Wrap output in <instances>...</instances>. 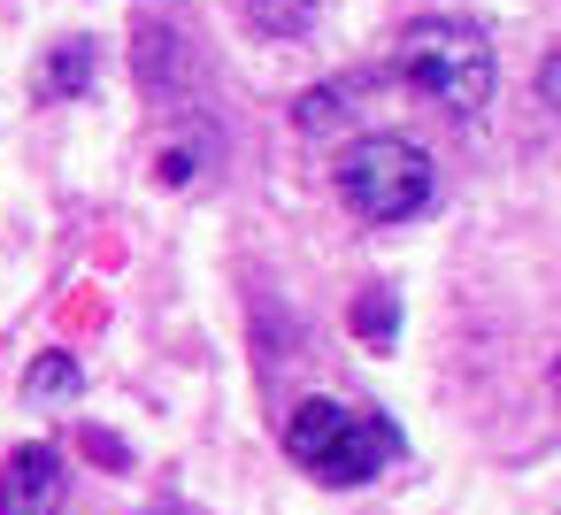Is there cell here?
<instances>
[{
    "instance_id": "obj_4",
    "label": "cell",
    "mask_w": 561,
    "mask_h": 515,
    "mask_svg": "<svg viewBox=\"0 0 561 515\" xmlns=\"http://www.w3.org/2000/svg\"><path fill=\"white\" fill-rule=\"evenodd\" d=\"M62 507V454L55 446H16L0 469V515H55Z\"/></svg>"
},
{
    "instance_id": "obj_5",
    "label": "cell",
    "mask_w": 561,
    "mask_h": 515,
    "mask_svg": "<svg viewBox=\"0 0 561 515\" xmlns=\"http://www.w3.org/2000/svg\"><path fill=\"white\" fill-rule=\"evenodd\" d=\"M239 9H247L254 32H270V39H300V32L316 24L323 0H239Z\"/></svg>"
},
{
    "instance_id": "obj_8",
    "label": "cell",
    "mask_w": 561,
    "mask_h": 515,
    "mask_svg": "<svg viewBox=\"0 0 561 515\" xmlns=\"http://www.w3.org/2000/svg\"><path fill=\"white\" fill-rule=\"evenodd\" d=\"M85 377H78V362L70 354H39V369H32V400H62V392H78Z\"/></svg>"
},
{
    "instance_id": "obj_3",
    "label": "cell",
    "mask_w": 561,
    "mask_h": 515,
    "mask_svg": "<svg viewBox=\"0 0 561 515\" xmlns=\"http://www.w3.org/2000/svg\"><path fill=\"white\" fill-rule=\"evenodd\" d=\"M400 78H408L431 108H446V116H484V108H492V85H500L484 32H469V24H454V16L408 24V39H400Z\"/></svg>"
},
{
    "instance_id": "obj_1",
    "label": "cell",
    "mask_w": 561,
    "mask_h": 515,
    "mask_svg": "<svg viewBox=\"0 0 561 515\" xmlns=\"http://www.w3.org/2000/svg\"><path fill=\"white\" fill-rule=\"evenodd\" d=\"M331 185H339V201H346L362 224H408V216H423V208L438 201L431 154H423L415 139H400V131H369V139L339 147Z\"/></svg>"
},
{
    "instance_id": "obj_6",
    "label": "cell",
    "mask_w": 561,
    "mask_h": 515,
    "mask_svg": "<svg viewBox=\"0 0 561 515\" xmlns=\"http://www.w3.org/2000/svg\"><path fill=\"white\" fill-rule=\"evenodd\" d=\"M85 78H93V47H85V39H70V47H55V62H47V78H39V93H47V101H62V93H85Z\"/></svg>"
},
{
    "instance_id": "obj_2",
    "label": "cell",
    "mask_w": 561,
    "mask_h": 515,
    "mask_svg": "<svg viewBox=\"0 0 561 515\" xmlns=\"http://www.w3.org/2000/svg\"><path fill=\"white\" fill-rule=\"evenodd\" d=\"M392 423L385 415H362V408H346V400H300L293 415H285V454L316 477V484H339V492H354V484H369L385 461H392Z\"/></svg>"
},
{
    "instance_id": "obj_7",
    "label": "cell",
    "mask_w": 561,
    "mask_h": 515,
    "mask_svg": "<svg viewBox=\"0 0 561 515\" xmlns=\"http://www.w3.org/2000/svg\"><path fill=\"white\" fill-rule=\"evenodd\" d=\"M392 331H400L392 293H362V308H354V339H362V346H392Z\"/></svg>"
}]
</instances>
